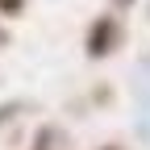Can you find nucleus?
<instances>
[{"instance_id":"f257e3e1","label":"nucleus","mask_w":150,"mask_h":150,"mask_svg":"<svg viewBox=\"0 0 150 150\" xmlns=\"http://www.w3.org/2000/svg\"><path fill=\"white\" fill-rule=\"evenodd\" d=\"M104 42H112V25H108V21H100L96 33H92V54H104V50H108Z\"/></svg>"}]
</instances>
